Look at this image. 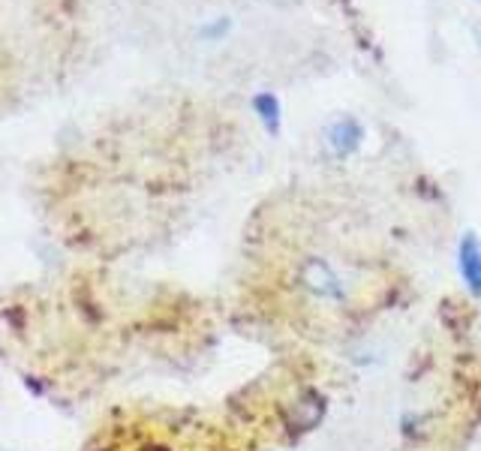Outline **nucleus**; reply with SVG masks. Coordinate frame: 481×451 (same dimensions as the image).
<instances>
[{
  "label": "nucleus",
  "instance_id": "f03ea898",
  "mask_svg": "<svg viewBox=\"0 0 481 451\" xmlns=\"http://www.w3.org/2000/svg\"><path fill=\"white\" fill-rule=\"evenodd\" d=\"M458 271L472 298H481V241L476 232H467L458 244Z\"/></svg>",
  "mask_w": 481,
  "mask_h": 451
},
{
  "label": "nucleus",
  "instance_id": "20e7f679",
  "mask_svg": "<svg viewBox=\"0 0 481 451\" xmlns=\"http://www.w3.org/2000/svg\"><path fill=\"white\" fill-rule=\"evenodd\" d=\"M253 109H256V115H259L262 127L268 129L271 136H277L280 133V100L274 97V93H256Z\"/></svg>",
  "mask_w": 481,
  "mask_h": 451
},
{
  "label": "nucleus",
  "instance_id": "7ed1b4c3",
  "mask_svg": "<svg viewBox=\"0 0 481 451\" xmlns=\"http://www.w3.org/2000/svg\"><path fill=\"white\" fill-rule=\"evenodd\" d=\"M361 138H364V129L355 118H340L328 127V145L337 157H352L361 147Z\"/></svg>",
  "mask_w": 481,
  "mask_h": 451
},
{
  "label": "nucleus",
  "instance_id": "f257e3e1",
  "mask_svg": "<svg viewBox=\"0 0 481 451\" xmlns=\"http://www.w3.org/2000/svg\"><path fill=\"white\" fill-rule=\"evenodd\" d=\"M298 286L313 298L325 301V305H343L346 301V286H343L340 274L319 256H304L295 268Z\"/></svg>",
  "mask_w": 481,
  "mask_h": 451
}]
</instances>
